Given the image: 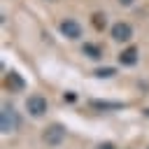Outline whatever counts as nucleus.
Here are the masks:
<instances>
[{"mask_svg": "<svg viewBox=\"0 0 149 149\" xmlns=\"http://www.w3.org/2000/svg\"><path fill=\"white\" fill-rule=\"evenodd\" d=\"M0 121H2V133H16L19 126H21V116L16 112L14 105L5 102L2 105V112H0Z\"/></svg>", "mask_w": 149, "mask_h": 149, "instance_id": "nucleus-1", "label": "nucleus"}, {"mask_svg": "<svg viewBox=\"0 0 149 149\" xmlns=\"http://www.w3.org/2000/svg\"><path fill=\"white\" fill-rule=\"evenodd\" d=\"M58 30H61V35L68 37V40H79V37H81V23H79L77 19H72V16L63 19V21L58 23Z\"/></svg>", "mask_w": 149, "mask_h": 149, "instance_id": "nucleus-2", "label": "nucleus"}, {"mask_svg": "<svg viewBox=\"0 0 149 149\" xmlns=\"http://www.w3.org/2000/svg\"><path fill=\"white\" fill-rule=\"evenodd\" d=\"M109 37L114 42H130L133 37V26L126 23V21H116L112 28H109Z\"/></svg>", "mask_w": 149, "mask_h": 149, "instance_id": "nucleus-3", "label": "nucleus"}, {"mask_svg": "<svg viewBox=\"0 0 149 149\" xmlns=\"http://www.w3.org/2000/svg\"><path fill=\"white\" fill-rule=\"evenodd\" d=\"M42 140H44V144H49V147H58V144L65 140V130H63V126H58V123L47 126L44 133H42Z\"/></svg>", "mask_w": 149, "mask_h": 149, "instance_id": "nucleus-4", "label": "nucleus"}, {"mask_svg": "<svg viewBox=\"0 0 149 149\" xmlns=\"http://www.w3.org/2000/svg\"><path fill=\"white\" fill-rule=\"evenodd\" d=\"M26 109H28L30 116H44V114H47V98L33 93V95L26 100Z\"/></svg>", "mask_w": 149, "mask_h": 149, "instance_id": "nucleus-5", "label": "nucleus"}, {"mask_svg": "<svg viewBox=\"0 0 149 149\" xmlns=\"http://www.w3.org/2000/svg\"><path fill=\"white\" fill-rule=\"evenodd\" d=\"M137 61H140V56H137V47H126V49L119 54V63L126 65V68H133Z\"/></svg>", "mask_w": 149, "mask_h": 149, "instance_id": "nucleus-6", "label": "nucleus"}, {"mask_svg": "<svg viewBox=\"0 0 149 149\" xmlns=\"http://www.w3.org/2000/svg\"><path fill=\"white\" fill-rule=\"evenodd\" d=\"M81 54H84L86 58H93V61L102 58V49H100L98 44H93V42H86V44L81 47Z\"/></svg>", "mask_w": 149, "mask_h": 149, "instance_id": "nucleus-7", "label": "nucleus"}, {"mask_svg": "<svg viewBox=\"0 0 149 149\" xmlns=\"http://www.w3.org/2000/svg\"><path fill=\"white\" fill-rule=\"evenodd\" d=\"M91 23H93V28H95L98 33H102V30L107 28V16H105L102 12H93V14H91Z\"/></svg>", "mask_w": 149, "mask_h": 149, "instance_id": "nucleus-8", "label": "nucleus"}, {"mask_svg": "<svg viewBox=\"0 0 149 149\" xmlns=\"http://www.w3.org/2000/svg\"><path fill=\"white\" fill-rule=\"evenodd\" d=\"M7 86H9V88H14V91H21V88L26 86V81L21 79V74H19V72H9V74H7Z\"/></svg>", "mask_w": 149, "mask_h": 149, "instance_id": "nucleus-9", "label": "nucleus"}, {"mask_svg": "<svg viewBox=\"0 0 149 149\" xmlns=\"http://www.w3.org/2000/svg\"><path fill=\"white\" fill-rule=\"evenodd\" d=\"M95 74L98 77H114V68H100V70H95Z\"/></svg>", "mask_w": 149, "mask_h": 149, "instance_id": "nucleus-10", "label": "nucleus"}, {"mask_svg": "<svg viewBox=\"0 0 149 149\" xmlns=\"http://www.w3.org/2000/svg\"><path fill=\"white\" fill-rule=\"evenodd\" d=\"M116 2H119V5H121V7H130V5H133V2H135V0H116Z\"/></svg>", "mask_w": 149, "mask_h": 149, "instance_id": "nucleus-11", "label": "nucleus"}, {"mask_svg": "<svg viewBox=\"0 0 149 149\" xmlns=\"http://www.w3.org/2000/svg\"><path fill=\"white\" fill-rule=\"evenodd\" d=\"M100 149H114V147H112V144H102Z\"/></svg>", "mask_w": 149, "mask_h": 149, "instance_id": "nucleus-12", "label": "nucleus"}, {"mask_svg": "<svg viewBox=\"0 0 149 149\" xmlns=\"http://www.w3.org/2000/svg\"><path fill=\"white\" fill-rule=\"evenodd\" d=\"M47 2H56V0H47Z\"/></svg>", "mask_w": 149, "mask_h": 149, "instance_id": "nucleus-13", "label": "nucleus"}]
</instances>
